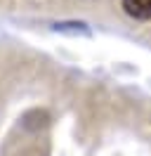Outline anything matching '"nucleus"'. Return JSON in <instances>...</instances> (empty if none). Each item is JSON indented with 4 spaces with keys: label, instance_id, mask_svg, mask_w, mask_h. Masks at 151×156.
<instances>
[{
    "label": "nucleus",
    "instance_id": "obj_1",
    "mask_svg": "<svg viewBox=\"0 0 151 156\" xmlns=\"http://www.w3.org/2000/svg\"><path fill=\"white\" fill-rule=\"evenodd\" d=\"M123 10L132 19L149 21L151 19V0H123Z\"/></svg>",
    "mask_w": 151,
    "mask_h": 156
}]
</instances>
